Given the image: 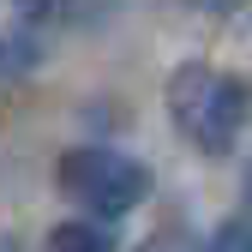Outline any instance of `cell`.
<instances>
[{
    "label": "cell",
    "mask_w": 252,
    "mask_h": 252,
    "mask_svg": "<svg viewBox=\"0 0 252 252\" xmlns=\"http://www.w3.org/2000/svg\"><path fill=\"white\" fill-rule=\"evenodd\" d=\"M162 96H168L174 132L198 156H228L234 138L246 132V120H252V78L228 72V66H204V60L174 66Z\"/></svg>",
    "instance_id": "obj_1"
},
{
    "label": "cell",
    "mask_w": 252,
    "mask_h": 252,
    "mask_svg": "<svg viewBox=\"0 0 252 252\" xmlns=\"http://www.w3.org/2000/svg\"><path fill=\"white\" fill-rule=\"evenodd\" d=\"M54 174H60V192H66L72 204H84L102 228L120 222V216H132L150 198V186H156L144 156H126L114 144H78V150L60 156Z\"/></svg>",
    "instance_id": "obj_2"
},
{
    "label": "cell",
    "mask_w": 252,
    "mask_h": 252,
    "mask_svg": "<svg viewBox=\"0 0 252 252\" xmlns=\"http://www.w3.org/2000/svg\"><path fill=\"white\" fill-rule=\"evenodd\" d=\"M42 252H120V246H114V228L72 216V222H54V228H48Z\"/></svg>",
    "instance_id": "obj_3"
},
{
    "label": "cell",
    "mask_w": 252,
    "mask_h": 252,
    "mask_svg": "<svg viewBox=\"0 0 252 252\" xmlns=\"http://www.w3.org/2000/svg\"><path fill=\"white\" fill-rule=\"evenodd\" d=\"M30 60H36V48H30L24 36H0V78H18Z\"/></svg>",
    "instance_id": "obj_4"
},
{
    "label": "cell",
    "mask_w": 252,
    "mask_h": 252,
    "mask_svg": "<svg viewBox=\"0 0 252 252\" xmlns=\"http://www.w3.org/2000/svg\"><path fill=\"white\" fill-rule=\"evenodd\" d=\"M204 252H252V222H222Z\"/></svg>",
    "instance_id": "obj_5"
},
{
    "label": "cell",
    "mask_w": 252,
    "mask_h": 252,
    "mask_svg": "<svg viewBox=\"0 0 252 252\" xmlns=\"http://www.w3.org/2000/svg\"><path fill=\"white\" fill-rule=\"evenodd\" d=\"M138 252H198V240L192 234H186V228H156Z\"/></svg>",
    "instance_id": "obj_6"
},
{
    "label": "cell",
    "mask_w": 252,
    "mask_h": 252,
    "mask_svg": "<svg viewBox=\"0 0 252 252\" xmlns=\"http://www.w3.org/2000/svg\"><path fill=\"white\" fill-rule=\"evenodd\" d=\"M0 252H24V246H18V240H12V234H0Z\"/></svg>",
    "instance_id": "obj_7"
},
{
    "label": "cell",
    "mask_w": 252,
    "mask_h": 252,
    "mask_svg": "<svg viewBox=\"0 0 252 252\" xmlns=\"http://www.w3.org/2000/svg\"><path fill=\"white\" fill-rule=\"evenodd\" d=\"M246 204H252V168H246Z\"/></svg>",
    "instance_id": "obj_8"
}]
</instances>
